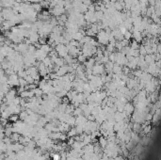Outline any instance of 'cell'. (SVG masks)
<instances>
[{
	"instance_id": "1",
	"label": "cell",
	"mask_w": 161,
	"mask_h": 160,
	"mask_svg": "<svg viewBox=\"0 0 161 160\" xmlns=\"http://www.w3.org/2000/svg\"><path fill=\"white\" fill-rule=\"evenodd\" d=\"M97 35V42L99 44H103V45H107L108 43V35L107 32L105 31L104 29L98 31Z\"/></svg>"
},
{
	"instance_id": "2",
	"label": "cell",
	"mask_w": 161,
	"mask_h": 160,
	"mask_svg": "<svg viewBox=\"0 0 161 160\" xmlns=\"http://www.w3.org/2000/svg\"><path fill=\"white\" fill-rule=\"evenodd\" d=\"M55 50L58 53V56L59 58H65L68 55V49L64 44H58L55 47Z\"/></svg>"
},
{
	"instance_id": "3",
	"label": "cell",
	"mask_w": 161,
	"mask_h": 160,
	"mask_svg": "<svg viewBox=\"0 0 161 160\" xmlns=\"http://www.w3.org/2000/svg\"><path fill=\"white\" fill-rule=\"evenodd\" d=\"M106 73V70L104 67V64L95 63L92 67V75H102Z\"/></svg>"
},
{
	"instance_id": "4",
	"label": "cell",
	"mask_w": 161,
	"mask_h": 160,
	"mask_svg": "<svg viewBox=\"0 0 161 160\" xmlns=\"http://www.w3.org/2000/svg\"><path fill=\"white\" fill-rule=\"evenodd\" d=\"M33 56H34V58L36 59L37 61H41L42 62L43 59L47 57V54L45 52H43L42 49H36V51H35V53H34Z\"/></svg>"
},
{
	"instance_id": "5",
	"label": "cell",
	"mask_w": 161,
	"mask_h": 160,
	"mask_svg": "<svg viewBox=\"0 0 161 160\" xmlns=\"http://www.w3.org/2000/svg\"><path fill=\"white\" fill-rule=\"evenodd\" d=\"M27 39L30 41L31 44H34V43H38V42H39L40 36H39L38 32L30 31V30H29V35H28V38H27Z\"/></svg>"
},
{
	"instance_id": "6",
	"label": "cell",
	"mask_w": 161,
	"mask_h": 160,
	"mask_svg": "<svg viewBox=\"0 0 161 160\" xmlns=\"http://www.w3.org/2000/svg\"><path fill=\"white\" fill-rule=\"evenodd\" d=\"M144 60H145V62L147 63V65L155 63V62H156L155 54H146L144 56Z\"/></svg>"
},
{
	"instance_id": "7",
	"label": "cell",
	"mask_w": 161,
	"mask_h": 160,
	"mask_svg": "<svg viewBox=\"0 0 161 160\" xmlns=\"http://www.w3.org/2000/svg\"><path fill=\"white\" fill-rule=\"evenodd\" d=\"M57 75L58 76H63V75H67L68 74V67H67V65H64V66H62V67H59V70L57 71Z\"/></svg>"
},
{
	"instance_id": "8",
	"label": "cell",
	"mask_w": 161,
	"mask_h": 160,
	"mask_svg": "<svg viewBox=\"0 0 161 160\" xmlns=\"http://www.w3.org/2000/svg\"><path fill=\"white\" fill-rule=\"evenodd\" d=\"M132 38L134 39L136 42H138V43H140L142 41V39H143L142 35H141V32L136 31V30L132 31Z\"/></svg>"
},
{
	"instance_id": "9",
	"label": "cell",
	"mask_w": 161,
	"mask_h": 160,
	"mask_svg": "<svg viewBox=\"0 0 161 160\" xmlns=\"http://www.w3.org/2000/svg\"><path fill=\"white\" fill-rule=\"evenodd\" d=\"M112 74H116V75H121L123 74V67L120 66L118 64L114 63L113 65V69H112Z\"/></svg>"
},
{
	"instance_id": "10",
	"label": "cell",
	"mask_w": 161,
	"mask_h": 160,
	"mask_svg": "<svg viewBox=\"0 0 161 160\" xmlns=\"http://www.w3.org/2000/svg\"><path fill=\"white\" fill-rule=\"evenodd\" d=\"M113 65L114 63L111 62V61H107V63L104 64V67H105V70H106V72H107L108 74H110V73H112V69H113Z\"/></svg>"
},
{
	"instance_id": "11",
	"label": "cell",
	"mask_w": 161,
	"mask_h": 160,
	"mask_svg": "<svg viewBox=\"0 0 161 160\" xmlns=\"http://www.w3.org/2000/svg\"><path fill=\"white\" fill-rule=\"evenodd\" d=\"M40 49H42L43 52H45V53L48 55L49 52H51L52 50H53V48L51 47L50 45H48V44H43V45H41V48Z\"/></svg>"
},
{
	"instance_id": "12",
	"label": "cell",
	"mask_w": 161,
	"mask_h": 160,
	"mask_svg": "<svg viewBox=\"0 0 161 160\" xmlns=\"http://www.w3.org/2000/svg\"><path fill=\"white\" fill-rule=\"evenodd\" d=\"M83 37H84V36H83L81 33H79L78 31L75 32V33H74V34L72 35V39L75 40V41H77V42H79Z\"/></svg>"
},
{
	"instance_id": "13",
	"label": "cell",
	"mask_w": 161,
	"mask_h": 160,
	"mask_svg": "<svg viewBox=\"0 0 161 160\" xmlns=\"http://www.w3.org/2000/svg\"><path fill=\"white\" fill-rule=\"evenodd\" d=\"M129 47L131 49H135V50H138L139 47H140V43L138 42H136L135 40H133L131 43H129Z\"/></svg>"
},
{
	"instance_id": "14",
	"label": "cell",
	"mask_w": 161,
	"mask_h": 160,
	"mask_svg": "<svg viewBox=\"0 0 161 160\" xmlns=\"http://www.w3.org/2000/svg\"><path fill=\"white\" fill-rule=\"evenodd\" d=\"M76 60H77V62L78 63H80V64H82V63H84L85 61L87 60V58L84 56V55H82V54H79L77 57H76Z\"/></svg>"
},
{
	"instance_id": "15",
	"label": "cell",
	"mask_w": 161,
	"mask_h": 160,
	"mask_svg": "<svg viewBox=\"0 0 161 160\" xmlns=\"http://www.w3.org/2000/svg\"><path fill=\"white\" fill-rule=\"evenodd\" d=\"M32 91H33V94L36 96L37 98H39V97H42V95H43V91H42L40 88H36V89H34Z\"/></svg>"
},
{
	"instance_id": "16",
	"label": "cell",
	"mask_w": 161,
	"mask_h": 160,
	"mask_svg": "<svg viewBox=\"0 0 161 160\" xmlns=\"http://www.w3.org/2000/svg\"><path fill=\"white\" fill-rule=\"evenodd\" d=\"M31 8L35 11H37V12H39V11H41L43 10V8H42V6L40 5V3H32L31 4Z\"/></svg>"
},
{
	"instance_id": "17",
	"label": "cell",
	"mask_w": 161,
	"mask_h": 160,
	"mask_svg": "<svg viewBox=\"0 0 161 160\" xmlns=\"http://www.w3.org/2000/svg\"><path fill=\"white\" fill-rule=\"evenodd\" d=\"M94 16H95V18H96L97 22L98 21H101L103 18H104V12L103 11H95L94 12Z\"/></svg>"
},
{
	"instance_id": "18",
	"label": "cell",
	"mask_w": 161,
	"mask_h": 160,
	"mask_svg": "<svg viewBox=\"0 0 161 160\" xmlns=\"http://www.w3.org/2000/svg\"><path fill=\"white\" fill-rule=\"evenodd\" d=\"M16 74H17V75H18V77H20V78H25V77L27 76V71H26V70H21V71L17 72Z\"/></svg>"
},
{
	"instance_id": "19",
	"label": "cell",
	"mask_w": 161,
	"mask_h": 160,
	"mask_svg": "<svg viewBox=\"0 0 161 160\" xmlns=\"http://www.w3.org/2000/svg\"><path fill=\"white\" fill-rule=\"evenodd\" d=\"M124 39H125V40H127V41H130L131 39H132V33L130 31H127L125 32L124 34Z\"/></svg>"
},
{
	"instance_id": "20",
	"label": "cell",
	"mask_w": 161,
	"mask_h": 160,
	"mask_svg": "<svg viewBox=\"0 0 161 160\" xmlns=\"http://www.w3.org/2000/svg\"><path fill=\"white\" fill-rule=\"evenodd\" d=\"M25 80L27 81V84H33V83H34V81H35V80L33 79L30 75H27V76L25 77Z\"/></svg>"
},
{
	"instance_id": "21",
	"label": "cell",
	"mask_w": 161,
	"mask_h": 160,
	"mask_svg": "<svg viewBox=\"0 0 161 160\" xmlns=\"http://www.w3.org/2000/svg\"><path fill=\"white\" fill-rule=\"evenodd\" d=\"M10 121L12 122V123H16L18 121V115L17 114H11L10 116Z\"/></svg>"
},
{
	"instance_id": "22",
	"label": "cell",
	"mask_w": 161,
	"mask_h": 160,
	"mask_svg": "<svg viewBox=\"0 0 161 160\" xmlns=\"http://www.w3.org/2000/svg\"><path fill=\"white\" fill-rule=\"evenodd\" d=\"M27 85V81L25 80V78H20L19 77V86L20 87H26Z\"/></svg>"
},
{
	"instance_id": "23",
	"label": "cell",
	"mask_w": 161,
	"mask_h": 160,
	"mask_svg": "<svg viewBox=\"0 0 161 160\" xmlns=\"http://www.w3.org/2000/svg\"><path fill=\"white\" fill-rule=\"evenodd\" d=\"M40 5L42 6V8H45V9H47L49 8V2L47 1H42V2H40Z\"/></svg>"
},
{
	"instance_id": "24",
	"label": "cell",
	"mask_w": 161,
	"mask_h": 160,
	"mask_svg": "<svg viewBox=\"0 0 161 160\" xmlns=\"http://www.w3.org/2000/svg\"><path fill=\"white\" fill-rule=\"evenodd\" d=\"M120 43H121V44H122V46H123V47H124V46H128L129 43H130V41H127V40L124 39V40H122Z\"/></svg>"
},
{
	"instance_id": "25",
	"label": "cell",
	"mask_w": 161,
	"mask_h": 160,
	"mask_svg": "<svg viewBox=\"0 0 161 160\" xmlns=\"http://www.w3.org/2000/svg\"><path fill=\"white\" fill-rule=\"evenodd\" d=\"M88 11H90V12H95V9H94V4L93 3L91 5L88 6Z\"/></svg>"
},
{
	"instance_id": "26",
	"label": "cell",
	"mask_w": 161,
	"mask_h": 160,
	"mask_svg": "<svg viewBox=\"0 0 161 160\" xmlns=\"http://www.w3.org/2000/svg\"><path fill=\"white\" fill-rule=\"evenodd\" d=\"M11 139H12L13 141H17V140L19 139V135H18V134H16V133L13 134V135L11 136Z\"/></svg>"
},
{
	"instance_id": "27",
	"label": "cell",
	"mask_w": 161,
	"mask_h": 160,
	"mask_svg": "<svg viewBox=\"0 0 161 160\" xmlns=\"http://www.w3.org/2000/svg\"><path fill=\"white\" fill-rule=\"evenodd\" d=\"M42 14L44 16H50V12H49L48 11H46V10H44V11H43Z\"/></svg>"
},
{
	"instance_id": "28",
	"label": "cell",
	"mask_w": 161,
	"mask_h": 160,
	"mask_svg": "<svg viewBox=\"0 0 161 160\" xmlns=\"http://www.w3.org/2000/svg\"><path fill=\"white\" fill-rule=\"evenodd\" d=\"M5 21V19H4V17L2 16V14H1V12H0V27L2 26V24H3V22Z\"/></svg>"
},
{
	"instance_id": "29",
	"label": "cell",
	"mask_w": 161,
	"mask_h": 160,
	"mask_svg": "<svg viewBox=\"0 0 161 160\" xmlns=\"http://www.w3.org/2000/svg\"><path fill=\"white\" fill-rule=\"evenodd\" d=\"M75 113L76 114V115H79V114H81V109L80 108H76L75 110Z\"/></svg>"
},
{
	"instance_id": "30",
	"label": "cell",
	"mask_w": 161,
	"mask_h": 160,
	"mask_svg": "<svg viewBox=\"0 0 161 160\" xmlns=\"http://www.w3.org/2000/svg\"><path fill=\"white\" fill-rule=\"evenodd\" d=\"M53 159L54 160H59V155H53Z\"/></svg>"
},
{
	"instance_id": "31",
	"label": "cell",
	"mask_w": 161,
	"mask_h": 160,
	"mask_svg": "<svg viewBox=\"0 0 161 160\" xmlns=\"http://www.w3.org/2000/svg\"><path fill=\"white\" fill-rule=\"evenodd\" d=\"M43 1H47V2H50L51 0H43Z\"/></svg>"
}]
</instances>
